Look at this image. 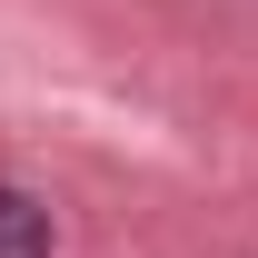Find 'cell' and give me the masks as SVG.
Wrapping results in <instances>:
<instances>
[{
	"mask_svg": "<svg viewBox=\"0 0 258 258\" xmlns=\"http://www.w3.org/2000/svg\"><path fill=\"white\" fill-rule=\"evenodd\" d=\"M0 258H50V209L0 179Z\"/></svg>",
	"mask_w": 258,
	"mask_h": 258,
	"instance_id": "6da1fadb",
	"label": "cell"
}]
</instances>
